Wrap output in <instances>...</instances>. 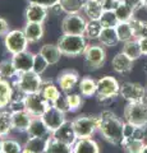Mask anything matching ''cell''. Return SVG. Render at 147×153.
<instances>
[{
	"mask_svg": "<svg viewBox=\"0 0 147 153\" xmlns=\"http://www.w3.org/2000/svg\"><path fill=\"white\" fill-rule=\"evenodd\" d=\"M104 139L114 146H122L124 140V121L114 112L105 110L100 114V128Z\"/></svg>",
	"mask_w": 147,
	"mask_h": 153,
	"instance_id": "6da1fadb",
	"label": "cell"
},
{
	"mask_svg": "<svg viewBox=\"0 0 147 153\" xmlns=\"http://www.w3.org/2000/svg\"><path fill=\"white\" fill-rule=\"evenodd\" d=\"M88 40L82 35H61L56 45L64 56L75 57L83 55L88 46Z\"/></svg>",
	"mask_w": 147,
	"mask_h": 153,
	"instance_id": "7a4b0ae2",
	"label": "cell"
},
{
	"mask_svg": "<svg viewBox=\"0 0 147 153\" xmlns=\"http://www.w3.org/2000/svg\"><path fill=\"white\" fill-rule=\"evenodd\" d=\"M44 82L45 80L41 78L40 74L31 70L18 74L16 76V80L13 82V85L17 91H19L23 94H34L41 92L44 88Z\"/></svg>",
	"mask_w": 147,
	"mask_h": 153,
	"instance_id": "3957f363",
	"label": "cell"
},
{
	"mask_svg": "<svg viewBox=\"0 0 147 153\" xmlns=\"http://www.w3.org/2000/svg\"><path fill=\"white\" fill-rule=\"evenodd\" d=\"M72 125L75 135H77V139L92 138V135L100 128V115L98 116H95V115H81V116L75 117L72 121Z\"/></svg>",
	"mask_w": 147,
	"mask_h": 153,
	"instance_id": "277c9868",
	"label": "cell"
},
{
	"mask_svg": "<svg viewBox=\"0 0 147 153\" xmlns=\"http://www.w3.org/2000/svg\"><path fill=\"white\" fill-rule=\"evenodd\" d=\"M124 120L137 128L147 126V102H128L124 107Z\"/></svg>",
	"mask_w": 147,
	"mask_h": 153,
	"instance_id": "5b68a950",
	"label": "cell"
},
{
	"mask_svg": "<svg viewBox=\"0 0 147 153\" xmlns=\"http://www.w3.org/2000/svg\"><path fill=\"white\" fill-rule=\"evenodd\" d=\"M87 18L82 13L77 14H65L61 19V33L64 35H82L84 36V31L87 27Z\"/></svg>",
	"mask_w": 147,
	"mask_h": 153,
	"instance_id": "8992f818",
	"label": "cell"
},
{
	"mask_svg": "<svg viewBox=\"0 0 147 153\" xmlns=\"http://www.w3.org/2000/svg\"><path fill=\"white\" fill-rule=\"evenodd\" d=\"M28 45L30 42H28L23 30H10L4 36V46L10 55L26 51L28 49Z\"/></svg>",
	"mask_w": 147,
	"mask_h": 153,
	"instance_id": "52a82bcc",
	"label": "cell"
},
{
	"mask_svg": "<svg viewBox=\"0 0 147 153\" xmlns=\"http://www.w3.org/2000/svg\"><path fill=\"white\" fill-rule=\"evenodd\" d=\"M83 57H84V64H86L88 69H92V70L100 69L105 64V60H106L105 46H102L101 44L88 45L83 54Z\"/></svg>",
	"mask_w": 147,
	"mask_h": 153,
	"instance_id": "ba28073f",
	"label": "cell"
},
{
	"mask_svg": "<svg viewBox=\"0 0 147 153\" xmlns=\"http://www.w3.org/2000/svg\"><path fill=\"white\" fill-rule=\"evenodd\" d=\"M97 97L100 100H113L120 94V84L111 75H104L97 80Z\"/></svg>",
	"mask_w": 147,
	"mask_h": 153,
	"instance_id": "9c48e42d",
	"label": "cell"
},
{
	"mask_svg": "<svg viewBox=\"0 0 147 153\" xmlns=\"http://www.w3.org/2000/svg\"><path fill=\"white\" fill-rule=\"evenodd\" d=\"M51 107V103L42 96V93L26 94L25 97V110L30 112L34 117H41L47 110Z\"/></svg>",
	"mask_w": 147,
	"mask_h": 153,
	"instance_id": "30bf717a",
	"label": "cell"
},
{
	"mask_svg": "<svg viewBox=\"0 0 147 153\" xmlns=\"http://www.w3.org/2000/svg\"><path fill=\"white\" fill-rule=\"evenodd\" d=\"M119 96L124 98L127 102H142L146 101L147 89L140 83L124 82L120 85Z\"/></svg>",
	"mask_w": 147,
	"mask_h": 153,
	"instance_id": "8fae6325",
	"label": "cell"
},
{
	"mask_svg": "<svg viewBox=\"0 0 147 153\" xmlns=\"http://www.w3.org/2000/svg\"><path fill=\"white\" fill-rule=\"evenodd\" d=\"M42 120L46 124L47 129H49L50 133L56 131L60 126H63L65 123H67V117H65V112L60 111L56 107H54L51 105V107L47 110V111L42 115Z\"/></svg>",
	"mask_w": 147,
	"mask_h": 153,
	"instance_id": "7c38bea8",
	"label": "cell"
},
{
	"mask_svg": "<svg viewBox=\"0 0 147 153\" xmlns=\"http://www.w3.org/2000/svg\"><path fill=\"white\" fill-rule=\"evenodd\" d=\"M79 74L77 70L73 69H68V70H63L61 73L58 75V85L60 87V91L64 93H69L75 85L79 83Z\"/></svg>",
	"mask_w": 147,
	"mask_h": 153,
	"instance_id": "4fadbf2b",
	"label": "cell"
},
{
	"mask_svg": "<svg viewBox=\"0 0 147 153\" xmlns=\"http://www.w3.org/2000/svg\"><path fill=\"white\" fill-rule=\"evenodd\" d=\"M34 116L26 111L25 108L16 110L12 111V124H13V130L19 131V133H27L28 128H30Z\"/></svg>",
	"mask_w": 147,
	"mask_h": 153,
	"instance_id": "5bb4252c",
	"label": "cell"
},
{
	"mask_svg": "<svg viewBox=\"0 0 147 153\" xmlns=\"http://www.w3.org/2000/svg\"><path fill=\"white\" fill-rule=\"evenodd\" d=\"M34 57L35 54L31 51H22L19 54H16V55H12V61L16 69L19 73H26V71H31L32 68H34Z\"/></svg>",
	"mask_w": 147,
	"mask_h": 153,
	"instance_id": "9a60e30c",
	"label": "cell"
},
{
	"mask_svg": "<svg viewBox=\"0 0 147 153\" xmlns=\"http://www.w3.org/2000/svg\"><path fill=\"white\" fill-rule=\"evenodd\" d=\"M49 10L45 7L40 5V4L28 3L25 10V18L26 22H35V23H44L46 21L47 16H49Z\"/></svg>",
	"mask_w": 147,
	"mask_h": 153,
	"instance_id": "2e32d148",
	"label": "cell"
},
{
	"mask_svg": "<svg viewBox=\"0 0 147 153\" xmlns=\"http://www.w3.org/2000/svg\"><path fill=\"white\" fill-rule=\"evenodd\" d=\"M133 63L134 61L132 60L131 57H128L124 52L120 51L113 57L111 66H113L114 71H116V73L128 74V73H131L132 71V69H133Z\"/></svg>",
	"mask_w": 147,
	"mask_h": 153,
	"instance_id": "e0dca14e",
	"label": "cell"
},
{
	"mask_svg": "<svg viewBox=\"0 0 147 153\" xmlns=\"http://www.w3.org/2000/svg\"><path fill=\"white\" fill-rule=\"evenodd\" d=\"M51 135H53L54 138H56L58 140L65 143V144L72 146V147H73L74 143L77 142V135H75V133H74L72 121H67L63 126H60L56 131L51 133Z\"/></svg>",
	"mask_w": 147,
	"mask_h": 153,
	"instance_id": "ac0fdd59",
	"label": "cell"
},
{
	"mask_svg": "<svg viewBox=\"0 0 147 153\" xmlns=\"http://www.w3.org/2000/svg\"><path fill=\"white\" fill-rule=\"evenodd\" d=\"M23 32H25V35L30 44H36V42L41 41L45 35L44 23L26 22L25 27H23Z\"/></svg>",
	"mask_w": 147,
	"mask_h": 153,
	"instance_id": "d6986e66",
	"label": "cell"
},
{
	"mask_svg": "<svg viewBox=\"0 0 147 153\" xmlns=\"http://www.w3.org/2000/svg\"><path fill=\"white\" fill-rule=\"evenodd\" d=\"M104 13V7L97 0H86L83 5L82 14L87 18V21H98Z\"/></svg>",
	"mask_w": 147,
	"mask_h": 153,
	"instance_id": "ffe728a7",
	"label": "cell"
},
{
	"mask_svg": "<svg viewBox=\"0 0 147 153\" xmlns=\"http://www.w3.org/2000/svg\"><path fill=\"white\" fill-rule=\"evenodd\" d=\"M39 52L47 60V63H49L50 65H56L60 61L61 56H63V54H61V51H60V49L58 47L56 44H45V45H42L40 47Z\"/></svg>",
	"mask_w": 147,
	"mask_h": 153,
	"instance_id": "44dd1931",
	"label": "cell"
},
{
	"mask_svg": "<svg viewBox=\"0 0 147 153\" xmlns=\"http://www.w3.org/2000/svg\"><path fill=\"white\" fill-rule=\"evenodd\" d=\"M14 85L8 79H0V110L9 107L13 94H14Z\"/></svg>",
	"mask_w": 147,
	"mask_h": 153,
	"instance_id": "7402d4cb",
	"label": "cell"
},
{
	"mask_svg": "<svg viewBox=\"0 0 147 153\" xmlns=\"http://www.w3.org/2000/svg\"><path fill=\"white\" fill-rule=\"evenodd\" d=\"M73 153H100V147L92 138H82L73 144Z\"/></svg>",
	"mask_w": 147,
	"mask_h": 153,
	"instance_id": "603a6c76",
	"label": "cell"
},
{
	"mask_svg": "<svg viewBox=\"0 0 147 153\" xmlns=\"http://www.w3.org/2000/svg\"><path fill=\"white\" fill-rule=\"evenodd\" d=\"M27 134L30 138H46L51 133L49 131L42 117H34V120H32L31 125L27 130Z\"/></svg>",
	"mask_w": 147,
	"mask_h": 153,
	"instance_id": "cb8c5ba5",
	"label": "cell"
},
{
	"mask_svg": "<svg viewBox=\"0 0 147 153\" xmlns=\"http://www.w3.org/2000/svg\"><path fill=\"white\" fill-rule=\"evenodd\" d=\"M78 88L82 97H92L97 93V80H95L92 76L86 75L83 78H81Z\"/></svg>",
	"mask_w": 147,
	"mask_h": 153,
	"instance_id": "d4e9b609",
	"label": "cell"
},
{
	"mask_svg": "<svg viewBox=\"0 0 147 153\" xmlns=\"http://www.w3.org/2000/svg\"><path fill=\"white\" fill-rule=\"evenodd\" d=\"M114 12H115L119 22H132V19L136 18L134 17V12H136L134 8L128 1H125V0L119 1L116 8L114 9Z\"/></svg>",
	"mask_w": 147,
	"mask_h": 153,
	"instance_id": "484cf974",
	"label": "cell"
},
{
	"mask_svg": "<svg viewBox=\"0 0 147 153\" xmlns=\"http://www.w3.org/2000/svg\"><path fill=\"white\" fill-rule=\"evenodd\" d=\"M98 42L105 46V47H114L119 44V38L116 35V30L115 27H105L102 28V31L98 36Z\"/></svg>",
	"mask_w": 147,
	"mask_h": 153,
	"instance_id": "4316f807",
	"label": "cell"
},
{
	"mask_svg": "<svg viewBox=\"0 0 147 153\" xmlns=\"http://www.w3.org/2000/svg\"><path fill=\"white\" fill-rule=\"evenodd\" d=\"M145 146V138H127L123 140L120 147L124 153H142Z\"/></svg>",
	"mask_w": 147,
	"mask_h": 153,
	"instance_id": "83f0119b",
	"label": "cell"
},
{
	"mask_svg": "<svg viewBox=\"0 0 147 153\" xmlns=\"http://www.w3.org/2000/svg\"><path fill=\"white\" fill-rule=\"evenodd\" d=\"M47 139L46 138H30L26 140V143L23 144L25 149L31 151L32 153H46V148H47Z\"/></svg>",
	"mask_w": 147,
	"mask_h": 153,
	"instance_id": "f1b7e54d",
	"label": "cell"
},
{
	"mask_svg": "<svg viewBox=\"0 0 147 153\" xmlns=\"http://www.w3.org/2000/svg\"><path fill=\"white\" fill-rule=\"evenodd\" d=\"M46 153H73V147L58 140L50 134L47 139Z\"/></svg>",
	"mask_w": 147,
	"mask_h": 153,
	"instance_id": "f546056e",
	"label": "cell"
},
{
	"mask_svg": "<svg viewBox=\"0 0 147 153\" xmlns=\"http://www.w3.org/2000/svg\"><path fill=\"white\" fill-rule=\"evenodd\" d=\"M115 30H116L118 38L123 44L131 40H134V32H133V28H132L131 22H119L116 25Z\"/></svg>",
	"mask_w": 147,
	"mask_h": 153,
	"instance_id": "4dcf8cb0",
	"label": "cell"
},
{
	"mask_svg": "<svg viewBox=\"0 0 147 153\" xmlns=\"http://www.w3.org/2000/svg\"><path fill=\"white\" fill-rule=\"evenodd\" d=\"M41 93L51 105L55 103L58 101V98L61 96V92L58 85H55L53 82H49V80H45L44 82V88H42Z\"/></svg>",
	"mask_w": 147,
	"mask_h": 153,
	"instance_id": "1f68e13d",
	"label": "cell"
},
{
	"mask_svg": "<svg viewBox=\"0 0 147 153\" xmlns=\"http://www.w3.org/2000/svg\"><path fill=\"white\" fill-rule=\"evenodd\" d=\"M122 51L124 52V54L131 57L133 61L138 60L140 57L142 56V51H141V47H140V42L138 40H131L128 42H124V45H123V49Z\"/></svg>",
	"mask_w": 147,
	"mask_h": 153,
	"instance_id": "d6a6232c",
	"label": "cell"
},
{
	"mask_svg": "<svg viewBox=\"0 0 147 153\" xmlns=\"http://www.w3.org/2000/svg\"><path fill=\"white\" fill-rule=\"evenodd\" d=\"M13 130L12 111H0V138L8 137Z\"/></svg>",
	"mask_w": 147,
	"mask_h": 153,
	"instance_id": "836d02e7",
	"label": "cell"
},
{
	"mask_svg": "<svg viewBox=\"0 0 147 153\" xmlns=\"http://www.w3.org/2000/svg\"><path fill=\"white\" fill-rule=\"evenodd\" d=\"M60 7L65 14H77L82 13L84 1L83 0H60Z\"/></svg>",
	"mask_w": 147,
	"mask_h": 153,
	"instance_id": "e575fe53",
	"label": "cell"
},
{
	"mask_svg": "<svg viewBox=\"0 0 147 153\" xmlns=\"http://www.w3.org/2000/svg\"><path fill=\"white\" fill-rule=\"evenodd\" d=\"M0 74L4 79H13L18 75V71L14 66L12 59H7V60H3L0 61Z\"/></svg>",
	"mask_w": 147,
	"mask_h": 153,
	"instance_id": "d590c367",
	"label": "cell"
},
{
	"mask_svg": "<svg viewBox=\"0 0 147 153\" xmlns=\"http://www.w3.org/2000/svg\"><path fill=\"white\" fill-rule=\"evenodd\" d=\"M102 26L100 21H88L87 22V27L84 31V37L87 40H98V36L102 31Z\"/></svg>",
	"mask_w": 147,
	"mask_h": 153,
	"instance_id": "8d00e7d4",
	"label": "cell"
},
{
	"mask_svg": "<svg viewBox=\"0 0 147 153\" xmlns=\"http://www.w3.org/2000/svg\"><path fill=\"white\" fill-rule=\"evenodd\" d=\"M132 28L134 32V38L140 40V38L147 37V21H142L138 18H133L131 22Z\"/></svg>",
	"mask_w": 147,
	"mask_h": 153,
	"instance_id": "74e56055",
	"label": "cell"
},
{
	"mask_svg": "<svg viewBox=\"0 0 147 153\" xmlns=\"http://www.w3.org/2000/svg\"><path fill=\"white\" fill-rule=\"evenodd\" d=\"M25 147L18 140L12 139V138H5L3 139V153H22Z\"/></svg>",
	"mask_w": 147,
	"mask_h": 153,
	"instance_id": "f35d334b",
	"label": "cell"
},
{
	"mask_svg": "<svg viewBox=\"0 0 147 153\" xmlns=\"http://www.w3.org/2000/svg\"><path fill=\"white\" fill-rule=\"evenodd\" d=\"M100 23L101 26L105 28V27H116V25L119 23L118 21V17L114 10H104L102 16L100 17Z\"/></svg>",
	"mask_w": 147,
	"mask_h": 153,
	"instance_id": "ab89813d",
	"label": "cell"
},
{
	"mask_svg": "<svg viewBox=\"0 0 147 153\" xmlns=\"http://www.w3.org/2000/svg\"><path fill=\"white\" fill-rule=\"evenodd\" d=\"M49 66H50V64L47 63V60L40 54V52L35 54V57H34V68H32V70H34L35 73L42 75L46 71V69L49 68Z\"/></svg>",
	"mask_w": 147,
	"mask_h": 153,
	"instance_id": "60d3db41",
	"label": "cell"
},
{
	"mask_svg": "<svg viewBox=\"0 0 147 153\" xmlns=\"http://www.w3.org/2000/svg\"><path fill=\"white\" fill-rule=\"evenodd\" d=\"M65 97H67L70 111H77L83 103L82 97H81V94H78V93H67Z\"/></svg>",
	"mask_w": 147,
	"mask_h": 153,
	"instance_id": "b9f144b4",
	"label": "cell"
},
{
	"mask_svg": "<svg viewBox=\"0 0 147 153\" xmlns=\"http://www.w3.org/2000/svg\"><path fill=\"white\" fill-rule=\"evenodd\" d=\"M53 106L56 107L58 110H60V111H63V112H69L70 110H69V105H68V101H67V97L61 94L60 97L58 98V101H56L55 103H53Z\"/></svg>",
	"mask_w": 147,
	"mask_h": 153,
	"instance_id": "7bdbcfd3",
	"label": "cell"
},
{
	"mask_svg": "<svg viewBox=\"0 0 147 153\" xmlns=\"http://www.w3.org/2000/svg\"><path fill=\"white\" fill-rule=\"evenodd\" d=\"M28 3H34V4H40V5L45 7L47 9H51L53 7H55L56 4L60 3V0H27Z\"/></svg>",
	"mask_w": 147,
	"mask_h": 153,
	"instance_id": "ee69618b",
	"label": "cell"
},
{
	"mask_svg": "<svg viewBox=\"0 0 147 153\" xmlns=\"http://www.w3.org/2000/svg\"><path fill=\"white\" fill-rule=\"evenodd\" d=\"M9 31L10 30H9V25H8L7 19L0 17V37H4Z\"/></svg>",
	"mask_w": 147,
	"mask_h": 153,
	"instance_id": "f6af8a7d",
	"label": "cell"
},
{
	"mask_svg": "<svg viewBox=\"0 0 147 153\" xmlns=\"http://www.w3.org/2000/svg\"><path fill=\"white\" fill-rule=\"evenodd\" d=\"M125 1L129 3L134 8V10H138V9L143 8V0H125Z\"/></svg>",
	"mask_w": 147,
	"mask_h": 153,
	"instance_id": "bcb514c9",
	"label": "cell"
},
{
	"mask_svg": "<svg viewBox=\"0 0 147 153\" xmlns=\"http://www.w3.org/2000/svg\"><path fill=\"white\" fill-rule=\"evenodd\" d=\"M138 42H140V47H141L142 55H146V56H147V37L140 38Z\"/></svg>",
	"mask_w": 147,
	"mask_h": 153,
	"instance_id": "7dc6e473",
	"label": "cell"
},
{
	"mask_svg": "<svg viewBox=\"0 0 147 153\" xmlns=\"http://www.w3.org/2000/svg\"><path fill=\"white\" fill-rule=\"evenodd\" d=\"M3 152V139L0 138V153Z\"/></svg>",
	"mask_w": 147,
	"mask_h": 153,
	"instance_id": "c3c4849f",
	"label": "cell"
},
{
	"mask_svg": "<svg viewBox=\"0 0 147 153\" xmlns=\"http://www.w3.org/2000/svg\"><path fill=\"white\" fill-rule=\"evenodd\" d=\"M142 153H147V144L145 146V148H143V151H142Z\"/></svg>",
	"mask_w": 147,
	"mask_h": 153,
	"instance_id": "681fc988",
	"label": "cell"
},
{
	"mask_svg": "<svg viewBox=\"0 0 147 153\" xmlns=\"http://www.w3.org/2000/svg\"><path fill=\"white\" fill-rule=\"evenodd\" d=\"M143 8H147V0H143Z\"/></svg>",
	"mask_w": 147,
	"mask_h": 153,
	"instance_id": "f907efd6",
	"label": "cell"
},
{
	"mask_svg": "<svg viewBox=\"0 0 147 153\" xmlns=\"http://www.w3.org/2000/svg\"><path fill=\"white\" fill-rule=\"evenodd\" d=\"M22 153H32V152H31V151H27V149H23Z\"/></svg>",
	"mask_w": 147,
	"mask_h": 153,
	"instance_id": "816d5d0a",
	"label": "cell"
},
{
	"mask_svg": "<svg viewBox=\"0 0 147 153\" xmlns=\"http://www.w3.org/2000/svg\"><path fill=\"white\" fill-rule=\"evenodd\" d=\"M145 71H146V73H147V64H146V66H145Z\"/></svg>",
	"mask_w": 147,
	"mask_h": 153,
	"instance_id": "f5cc1de1",
	"label": "cell"
},
{
	"mask_svg": "<svg viewBox=\"0 0 147 153\" xmlns=\"http://www.w3.org/2000/svg\"><path fill=\"white\" fill-rule=\"evenodd\" d=\"M115 1H118V3H119V1H123V0H115Z\"/></svg>",
	"mask_w": 147,
	"mask_h": 153,
	"instance_id": "db71d44e",
	"label": "cell"
},
{
	"mask_svg": "<svg viewBox=\"0 0 147 153\" xmlns=\"http://www.w3.org/2000/svg\"><path fill=\"white\" fill-rule=\"evenodd\" d=\"M0 79H3V76H1V74H0Z\"/></svg>",
	"mask_w": 147,
	"mask_h": 153,
	"instance_id": "11a10c76",
	"label": "cell"
},
{
	"mask_svg": "<svg viewBox=\"0 0 147 153\" xmlns=\"http://www.w3.org/2000/svg\"><path fill=\"white\" fill-rule=\"evenodd\" d=\"M97 1H100V3H102V0H97Z\"/></svg>",
	"mask_w": 147,
	"mask_h": 153,
	"instance_id": "9f6ffc18",
	"label": "cell"
},
{
	"mask_svg": "<svg viewBox=\"0 0 147 153\" xmlns=\"http://www.w3.org/2000/svg\"><path fill=\"white\" fill-rule=\"evenodd\" d=\"M83 1H86V0H83Z\"/></svg>",
	"mask_w": 147,
	"mask_h": 153,
	"instance_id": "6f0895ef",
	"label": "cell"
},
{
	"mask_svg": "<svg viewBox=\"0 0 147 153\" xmlns=\"http://www.w3.org/2000/svg\"><path fill=\"white\" fill-rule=\"evenodd\" d=\"M1 153H3V152H1Z\"/></svg>",
	"mask_w": 147,
	"mask_h": 153,
	"instance_id": "680465c9",
	"label": "cell"
}]
</instances>
